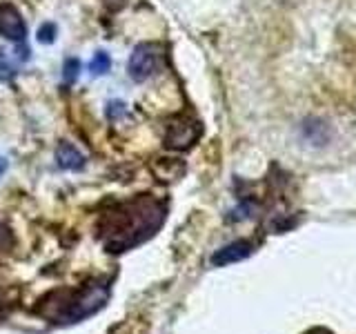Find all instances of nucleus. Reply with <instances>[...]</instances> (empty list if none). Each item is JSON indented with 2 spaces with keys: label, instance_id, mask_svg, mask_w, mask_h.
<instances>
[{
  "label": "nucleus",
  "instance_id": "1",
  "mask_svg": "<svg viewBox=\"0 0 356 334\" xmlns=\"http://www.w3.org/2000/svg\"><path fill=\"white\" fill-rule=\"evenodd\" d=\"M163 216L165 209L159 207V203L152 198H140L138 203L134 200V203L118 207L116 214H109L105 221V228L109 232V237L105 239L107 252H125L152 237L163 223Z\"/></svg>",
  "mask_w": 356,
  "mask_h": 334
},
{
  "label": "nucleus",
  "instance_id": "2",
  "mask_svg": "<svg viewBox=\"0 0 356 334\" xmlns=\"http://www.w3.org/2000/svg\"><path fill=\"white\" fill-rule=\"evenodd\" d=\"M161 61V47L154 42H140L129 56V78L134 83H145L154 74L156 65Z\"/></svg>",
  "mask_w": 356,
  "mask_h": 334
},
{
  "label": "nucleus",
  "instance_id": "3",
  "mask_svg": "<svg viewBox=\"0 0 356 334\" xmlns=\"http://www.w3.org/2000/svg\"><path fill=\"white\" fill-rule=\"evenodd\" d=\"M200 136V125L192 118H181L174 120L170 125V132H167L165 145L172 150H189L196 143V138Z\"/></svg>",
  "mask_w": 356,
  "mask_h": 334
},
{
  "label": "nucleus",
  "instance_id": "4",
  "mask_svg": "<svg viewBox=\"0 0 356 334\" xmlns=\"http://www.w3.org/2000/svg\"><path fill=\"white\" fill-rule=\"evenodd\" d=\"M0 36L18 45H22L27 38L25 20L11 3H0Z\"/></svg>",
  "mask_w": 356,
  "mask_h": 334
},
{
  "label": "nucleus",
  "instance_id": "5",
  "mask_svg": "<svg viewBox=\"0 0 356 334\" xmlns=\"http://www.w3.org/2000/svg\"><path fill=\"white\" fill-rule=\"evenodd\" d=\"M252 252H254V245L250 241H234L211 254V265L225 267L229 263H238L243 259H248V256H252Z\"/></svg>",
  "mask_w": 356,
  "mask_h": 334
},
{
  "label": "nucleus",
  "instance_id": "6",
  "mask_svg": "<svg viewBox=\"0 0 356 334\" xmlns=\"http://www.w3.org/2000/svg\"><path fill=\"white\" fill-rule=\"evenodd\" d=\"M56 161H58V167L70 172H78L85 167V156L78 152L72 143H60L56 148Z\"/></svg>",
  "mask_w": 356,
  "mask_h": 334
},
{
  "label": "nucleus",
  "instance_id": "7",
  "mask_svg": "<svg viewBox=\"0 0 356 334\" xmlns=\"http://www.w3.org/2000/svg\"><path fill=\"white\" fill-rule=\"evenodd\" d=\"M111 67V58L107 51H96V56L92 58V63H89V72H92V76H103L109 72Z\"/></svg>",
  "mask_w": 356,
  "mask_h": 334
},
{
  "label": "nucleus",
  "instance_id": "8",
  "mask_svg": "<svg viewBox=\"0 0 356 334\" xmlns=\"http://www.w3.org/2000/svg\"><path fill=\"white\" fill-rule=\"evenodd\" d=\"M78 74H81V61L78 58H67L63 63V78H65V83H74Z\"/></svg>",
  "mask_w": 356,
  "mask_h": 334
},
{
  "label": "nucleus",
  "instance_id": "9",
  "mask_svg": "<svg viewBox=\"0 0 356 334\" xmlns=\"http://www.w3.org/2000/svg\"><path fill=\"white\" fill-rule=\"evenodd\" d=\"M56 36H58V27H56V22H44V25H40V29H38V42L51 45L56 40Z\"/></svg>",
  "mask_w": 356,
  "mask_h": 334
},
{
  "label": "nucleus",
  "instance_id": "10",
  "mask_svg": "<svg viewBox=\"0 0 356 334\" xmlns=\"http://www.w3.org/2000/svg\"><path fill=\"white\" fill-rule=\"evenodd\" d=\"M127 114V109H125V103L122 100H111V103L107 105V118L109 120H120V118H125Z\"/></svg>",
  "mask_w": 356,
  "mask_h": 334
},
{
  "label": "nucleus",
  "instance_id": "11",
  "mask_svg": "<svg viewBox=\"0 0 356 334\" xmlns=\"http://www.w3.org/2000/svg\"><path fill=\"white\" fill-rule=\"evenodd\" d=\"M0 72H7V74H11V67L7 65V61H5V51L0 49Z\"/></svg>",
  "mask_w": 356,
  "mask_h": 334
},
{
  "label": "nucleus",
  "instance_id": "12",
  "mask_svg": "<svg viewBox=\"0 0 356 334\" xmlns=\"http://www.w3.org/2000/svg\"><path fill=\"white\" fill-rule=\"evenodd\" d=\"M7 172V161L5 159H0V176H3Z\"/></svg>",
  "mask_w": 356,
  "mask_h": 334
},
{
  "label": "nucleus",
  "instance_id": "13",
  "mask_svg": "<svg viewBox=\"0 0 356 334\" xmlns=\"http://www.w3.org/2000/svg\"><path fill=\"white\" fill-rule=\"evenodd\" d=\"M312 334H330V332H325V330H314Z\"/></svg>",
  "mask_w": 356,
  "mask_h": 334
}]
</instances>
